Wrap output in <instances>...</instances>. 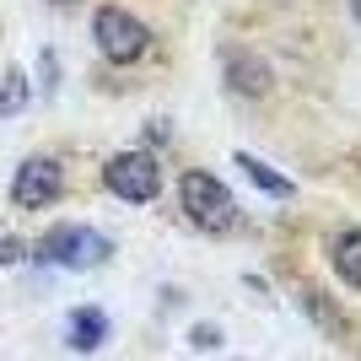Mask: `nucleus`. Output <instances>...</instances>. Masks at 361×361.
I'll return each instance as SVG.
<instances>
[{
  "mask_svg": "<svg viewBox=\"0 0 361 361\" xmlns=\"http://www.w3.org/2000/svg\"><path fill=\"white\" fill-rule=\"evenodd\" d=\"M183 211L195 216V226H205V232H232L238 226V205H232V195H226V183L216 178V173H183Z\"/></svg>",
  "mask_w": 361,
  "mask_h": 361,
  "instance_id": "1",
  "label": "nucleus"
},
{
  "mask_svg": "<svg viewBox=\"0 0 361 361\" xmlns=\"http://www.w3.org/2000/svg\"><path fill=\"white\" fill-rule=\"evenodd\" d=\"M92 38H97V49H103L108 60H119V65L140 60L146 44H151V32L140 27V16H130L124 6H103V11L92 16Z\"/></svg>",
  "mask_w": 361,
  "mask_h": 361,
  "instance_id": "2",
  "label": "nucleus"
},
{
  "mask_svg": "<svg viewBox=\"0 0 361 361\" xmlns=\"http://www.w3.org/2000/svg\"><path fill=\"white\" fill-rule=\"evenodd\" d=\"M103 259H108V238L92 232V226H54V232L38 243V264L81 270V264H103Z\"/></svg>",
  "mask_w": 361,
  "mask_h": 361,
  "instance_id": "3",
  "label": "nucleus"
},
{
  "mask_svg": "<svg viewBox=\"0 0 361 361\" xmlns=\"http://www.w3.org/2000/svg\"><path fill=\"white\" fill-rule=\"evenodd\" d=\"M65 189V167L54 162V157H27V162L16 167L11 178V200L22 205V211H44V205H54Z\"/></svg>",
  "mask_w": 361,
  "mask_h": 361,
  "instance_id": "4",
  "label": "nucleus"
},
{
  "mask_svg": "<svg viewBox=\"0 0 361 361\" xmlns=\"http://www.w3.org/2000/svg\"><path fill=\"white\" fill-rule=\"evenodd\" d=\"M108 189L119 200H130V205H146V200H157V162H151V151H124V157H114L108 162Z\"/></svg>",
  "mask_w": 361,
  "mask_h": 361,
  "instance_id": "5",
  "label": "nucleus"
},
{
  "mask_svg": "<svg viewBox=\"0 0 361 361\" xmlns=\"http://www.w3.org/2000/svg\"><path fill=\"white\" fill-rule=\"evenodd\" d=\"M65 340H71L75 350H97L108 340V318L97 313V307H75V313L65 318Z\"/></svg>",
  "mask_w": 361,
  "mask_h": 361,
  "instance_id": "6",
  "label": "nucleus"
},
{
  "mask_svg": "<svg viewBox=\"0 0 361 361\" xmlns=\"http://www.w3.org/2000/svg\"><path fill=\"white\" fill-rule=\"evenodd\" d=\"M226 81H232L238 92H248V97L270 92V71H264V60H254V54H243V60L226 65Z\"/></svg>",
  "mask_w": 361,
  "mask_h": 361,
  "instance_id": "7",
  "label": "nucleus"
},
{
  "mask_svg": "<svg viewBox=\"0 0 361 361\" xmlns=\"http://www.w3.org/2000/svg\"><path fill=\"white\" fill-rule=\"evenodd\" d=\"M334 275L361 286V232H340V243H334Z\"/></svg>",
  "mask_w": 361,
  "mask_h": 361,
  "instance_id": "8",
  "label": "nucleus"
},
{
  "mask_svg": "<svg viewBox=\"0 0 361 361\" xmlns=\"http://www.w3.org/2000/svg\"><path fill=\"white\" fill-rule=\"evenodd\" d=\"M22 108H27V75H22V65H11L0 75V119H11Z\"/></svg>",
  "mask_w": 361,
  "mask_h": 361,
  "instance_id": "9",
  "label": "nucleus"
},
{
  "mask_svg": "<svg viewBox=\"0 0 361 361\" xmlns=\"http://www.w3.org/2000/svg\"><path fill=\"white\" fill-rule=\"evenodd\" d=\"M238 167H243V173H248V178L259 183V189H264V195H275V200H286V195H291V178L270 173V167L259 162V157H238Z\"/></svg>",
  "mask_w": 361,
  "mask_h": 361,
  "instance_id": "10",
  "label": "nucleus"
},
{
  "mask_svg": "<svg viewBox=\"0 0 361 361\" xmlns=\"http://www.w3.org/2000/svg\"><path fill=\"white\" fill-rule=\"evenodd\" d=\"M350 16H356V22H361V0H350Z\"/></svg>",
  "mask_w": 361,
  "mask_h": 361,
  "instance_id": "11",
  "label": "nucleus"
},
{
  "mask_svg": "<svg viewBox=\"0 0 361 361\" xmlns=\"http://www.w3.org/2000/svg\"><path fill=\"white\" fill-rule=\"evenodd\" d=\"M49 6H75V0H49Z\"/></svg>",
  "mask_w": 361,
  "mask_h": 361,
  "instance_id": "12",
  "label": "nucleus"
},
{
  "mask_svg": "<svg viewBox=\"0 0 361 361\" xmlns=\"http://www.w3.org/2000/svg\"><path fill=\"white\" fill-rule=\"evenodd\" d=\"M0 259H11V248H0Z\"/></svg>",
  "mask_w": 361,
  "mask_h": 361,
  "instance_id": "13",
  "label": "nucleus"
}]
</instances>
